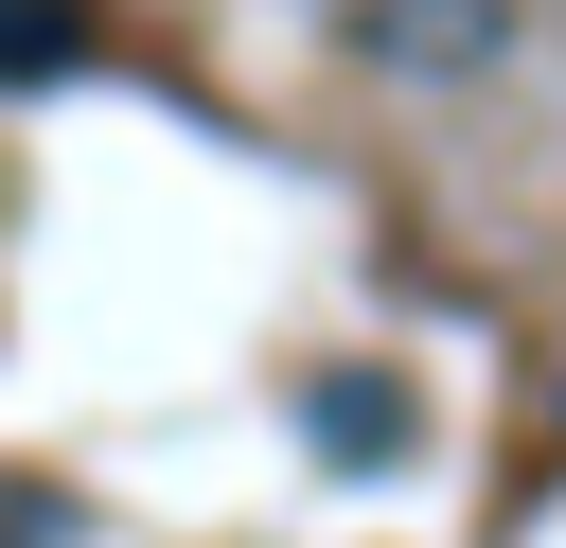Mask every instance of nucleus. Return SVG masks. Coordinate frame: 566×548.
I'll return each mask as SVG.
<instances>
[{"label":"nucleus","mask_w":566,"mask_h":548,"mask_svg":"<svg viewBox=\"0 0 566 548\" xmlns=\"http://www.w3.org/2000/svg\"><path fill=\"white\" fill-rule=\"evenodd\" d=\"M88 53V0H0V88H53Z\"/></svg>","instance_id":"3"},{"label":"nucleus","mask_w":566,"mask_h":548,"mask_svg":"<svg viewBox=\"0 0 566 548\" xmlns=\"http://www.w3.org/2000/svg\"><path fill=\"white\" fill-rule=\"evenodd\" d=\"M301 424H318L336 460H389V442H407V389H389V371H318V389H301Z\"/></svg>","instance_id":"2"},{"label":"nucleus","mask_w":566,"mask_h":548,"mask_svg":"<svg viewBox=\"0 0 566 548\" xmlns=\"http://www.w3.org/2000/svg\"><path fill=\"white\" fill-rule=\"evenodd\" d=\"M354 18L389 35V71H495V53H513L495 0H354Z\"/></svg>","instance_id":"1"}]
</instances>
